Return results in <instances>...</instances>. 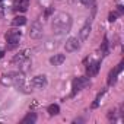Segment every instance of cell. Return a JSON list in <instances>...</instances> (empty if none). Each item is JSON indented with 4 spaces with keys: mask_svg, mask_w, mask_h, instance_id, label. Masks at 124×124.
Wrapping results in <instances>:
<instances>
[{
    "mask_svg": "<svg viewBox=\"0 0 124 124\" xmlns=\"http://www.w3.org/2000/svg\"><path fill=\"white\" fill-rule=\"evenodd\" d=\"M3 55H5V53H3V51H2V50H0V58H2V57H3Z\"/></svg>",
    "mask_w": 124,
    "mask_h": 124,
    "instance_id": "obj_20",
    "label": "cell"
},
{
    "mask_svg": "<svg viewBox=\"0 0 124 124\" xmlns=\"http://www.w3.org/2000/svg\"><path fill=\"white\" fill-rule=\"evenodd\" d=\"M23 82H25V79H23V75L22 73H18V72H12V73H8V75H3L2 76V85H8V86H10V85H15V86H18V88H22L23 86Z\"/></svg>",
    "mask_w": 124,
    "mask_h": 124,
    "instance_id": "obj_2",
    "label": "cell"
},
{
    "mask_svg": "<svg viewBox=\"0 0 124 124\" xmlns=\"http://www.w3.org/2000/svg\"><path fill=\"white\" fill-rule=\"evenodd\" d=\"M88 85H89V79H88V78H85V76H80V78L73 79V82H72L73 93H76V92L82 91V89H83V88H86Z\"/></svg>",
    "mask_w": 124,
    "mask_h": 124,
    "instance_id": "obj_4",
    "label": "cell"
},
{
    "mask_svg": "<svg viewBox=\"0 0 124 124\" xmlns=\"http://www.w3.org/2000/svg\"><path fill=\"white\" fill-rule=\"evenodd\" d=\"M29 35H31V38H34V39H38V38L42 37V25H41L39 21L32 22L31 29H29Z\"/></svg>",
    "mask_w": 124,
    "mask_h": 124,
    "instance_id": "obj_5",
    "label": "cell"
},
{
    "mask_svg": "<svg viewBox=\"0 0 124 124\" xmlns=\"http://www.w3.org/2000/svg\"><path fill=\"white\" fill-rule=\"evenodd\" d=\"M108 54V41L104 39V44H102V55H107Z\"/></svg>",
    "mask_w": 124,
    "mask_h": 124,
    "instance_id": "obj_18",
    "label": "cell"
},
{
    "mask_svg": "<svg viewBox=\"0 0 124 124\" xmlns=\"http://www.w3.org/2000/svg\"><path fill=\"white\" fill-rule=\"evenodd\" d=\"M0 2H2V0H0Z\"/></svg>",
    "mask_w": 124,
    "mask_h": 124,
    "instance_id": "obj_21",
    "label": "cell"
},
{
    "mask_svg": "<svg viewBox=\"0 0 124 124\" xmlns=\"http://www.w3.org/2000/svg\"><path fill=\"white\" fill-rule=\"evenodd\" d=\"M13 8L18 12H26L29 8V0H13Z\"/></svg>",
    "mask_w": 124,
    "mask_h": 124,
    "instance_id": "obj_10",
    "label": "cell"
},
{
    "mask_svg": "<svg viewBox=\"0 0 124 124\" xmlns=\"http://www.w3.org/2000/svg\"><path fill=\"white\" fill-rule=\"evenodd\" d=\"M26 23V18L25 16H15L12 19V25L13 26H23Z\"/></svg>",
    "mask_w": 124,
    "mask_h": 124,
    "instance_id": "obj_13",
    "label": "cell"
},
{
    "mask_svg": "<svg viewBox=\"0 0 124 124\" xmlns=\"http://www.w3.org/2000/svg\"><path fill=\"white\" fill-rule=\"evenodd\" d=\"M121 70H123V63H120L114 70L109 72V75H108V85H109V86L117 82V78H118V75L121 73Z\"/></svg>",
    "mask_w": 124,
    "mask_h": 124,
    "instance_id": "obj_8",
    "label": "cell"
},
{
    "mask_svg": "<svg viewBox=\"0 0 124 124\" xmlns=\"http://www.w3.org/2000/svg\"><path fill=\"white\" fill-rule=\"evenodd\" d=\"M37 121V114L35 112H29L23 120H22V124H34Z\"/></svg>",
    "mask_w": 124,
    "mask_h": 124,
    "instance_id": "obj_14",
    "label": "cell"
},
{
    "mask_svg": "<svg viewBox=\"0 0 124 124\" xmlns=\"http://www.w3.org/2000/svg\"><path fill=\"white\" fill-rule=\"evenodd\" d=\"M51 28L54 31V34L57 35H63V34H67L72 28V16L69 13H57L54 18H53V22H51Z\"/></svg>",
    "mask_w": 124,
    "mask_h": 124,
    "instance_id": "obj_1",
    "label": "cell"
},
{
    "mask_svg": "<svg viewBox=\"0 0 124 124\" xmlns=\"http://www.w3.org/2000/svg\"><path fill=\"white\" fill-rule=\"evenodd\" d=\"M115 18H117V15H115V13H109L108 21H109V22H114V21H115Z\"/></svg>",
    "mask_w": 124,
    "mask_h": 124,
    "instance_id": "obj_19",
    "label": "cell"
},
{
    "mask_svg": "<svg viewBox=\"0 0 124 124\" xmlns=\"http://www.w3.org/2000/svg\"><path fill=\"white\" fill-rule=\"evenodd\" d=\"M21 37H22V32H21L19 29H10V31H8V32H6V35H5L6 42L9 44V47H10V48H13V47H16V45H18V42H19Z\"/></svg>",
    "mask_w": 124,
    "mask_h": 124,
    "instance_id": "obj_3",
    "label": "cell"
},
{
    "mask_svg": "<svg viewBox=\"0 0 124 124\" xmlns=\"http://www.w3.org/2000/svg\"><path fill=\"white\" fill-rule=\"evenodd\" d=\"M47 86V78L44 75H38L31 80V88L34 89H42Z\"/></svg>",
    "mask_w": 124,
    "mask_h": 124,
    "instance_id": "obj_6",
    "label": "cell"
},
{
    "mask_svg": "<svg viewBox=\"0 0 124 124\" xmlns=\"http://www.w3.org/2000/svg\"><path fill=\"white\" fill-rule=\"evenodd\" d=\"M79 47H80V44H79V39H78L76 37L69 38V39L66 41V44H64V48H66L67 53H73V51L79 50Z\"/></svg>",
    "mask_w": 124,
    "mask_h": 124,
    "instance_id": "obj_7",
    "label": "cell"
},
{
    "mask_svg": "<svg viewBox=\"0 0 124 124\" xmlns=\"http://www.w3.org/2000/svg\"><path fill=\"white\" fill-rule=\"evenodd\" d=\"M26 58H29V51L28 50H23V51L15 54V57L12 58V63L13 64H21V63H23Z\"/></svg>",
    "mask_w": 124,
    "mask_h": 124,
    "instance_id": "obj_9",
    "label": "cell"
},
{
    "mask_svg": "<svg viewBox=\"0 0 124 124\" xmlns=\"http://www.w3.org/2000/svg\"><path fill=\"white\" fill-rule=\"evenodd\" d=\"M47 111H48V114H50V115H57V114L60 112V107H58L57 104H51V105L48 107V109H47Z\"/></svg>",
    "mask_w": 124,
    "mask_h": 124,
    "instance_id": "obj_16",
    "label": "cell"
},
{
    "mask_svg": "<svg viewBox=\"0 0 124 124\" xmlns=\"http://www.w3.org/2000/svg\"><path fill=\"white\" fill-rule=\"evenodd\" d=\"M89 32H91V23H86L82 29H80V39H86L89 37Z\"/></svg>",
    "mask_w": 124,
    "mask_h": 124,
    "instance_id": "obj_15",
    "label": "cell"
},
{
    "mask_svg": "<svg viewBox=\"0 0 124 124\" xmlns=\"http://www.w3.org/2000/svg\"><path fill=\"white\" fill-rule=\"evenodd\" d=\"M64 60H66V55L64 54H54L51 58H50V63L53 66H61L64 63Z\"/></svg>",
    "mask_w": 124,
    "mask_h": 124,
    "instance_id": "obj_12",
    "label": "cell"
},
{
    "mask_svg": "<svg viewBox=\"0 0 124 124\" xmlns=\"http://www.w3.org/2000/svg\"><path fill=\"white\" fill-rule=\"evenodd\" d=\"M99 66H101L99 61H91V63L88 64V67H86V73H88V76H89V78L95 76V75L99 72Z\"/></svg>",
    "mask_w": 124,
    "mask_h": 124,
    "instance_id": "obj_11",
    "label": "cell"
},
{
    "mask_svg": "<svg viewBox=\"0 0 124 124\" xmlns=\"http://www.w3.org/2000/svg\"><path fill=\"white\" fill-rule=\"evenodd\" d=\"M79 2L85 6V8H92L95 5V0H79Z\"/></svg>",
    "mask_w": 124,
    "mask_h": 124,
    "instance_id": "obj_17",
    "label": "cell"
}]
</instances>
